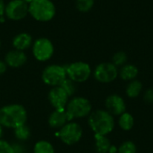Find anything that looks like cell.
I'll use <instances>...</instances> for the list:
<instances>
[{"label": "cell", "mask_w": 153, "mask_h": 153, "mask_svg": "<svg viewBox=\"0 0 153 153\" xmlns=\"http://www.w3.org/2000/svg\"><path fill=\"white\" fill-rule=\"evenodd\" d=\"M60 86L66 91V93L69 95L70 98L75 96V93L77 91V83H75L74 82L66 78Z\"/></svg>", "instance_id": "23"}, {"label": "cell", "mask_w": 153, "mask_h": 153, "mask_svg": "<svg viewBox=\"0 0 153 153\" xmlns=\"http://www.w3.org/2000/svg\"><path fill=\"white\" fill-rule=\"evenodd\" d=\"M22 153H30V152H29L27 151V152H22Z\"/></svg>", "instance_id": "34"}, {"label": "cell", "mask_w": 153, "mask_h": 153, "mask_svg": "<svg viewBox=\"0 0 153 153\" xmlns=\"http://www.w3.org/2000/svg\"><path fill=\"white\" fill-rule=\"evenodd\" d=\"M88 125L94 134L108 135L115 128V119L106 109H96L88 117Z\"/></svg>", "instance_id": "2"}, {"label": "cell", "mask_w": 153, "mask_h": 153, "mask_svg": "<svg viewBox=\"0 0 153 153\" xmlns=\"http://www.w3.org/2000/svg\"><path fill=\"white\" fill-rule=\"evenodd\" d=\"M127 62V55L124 51H118L114 54L112 57V64L117 67H121L125 65Z\"/></svg>", "instance_id": "24"}, {"label": "cell", "mask_w": 153, "mask_h": 153, "mask_svg": "<svg viewBox=\"0 0 153 153\" xmlns=\"http://www.w3.org/2000/svg\"><path fill=\"white\" fill-rule=\"evenodd\" d=\"M33 40L32 36L29 32L21 31L13 36L12 39V47L14 49L26 52L31 48Z\"/></svg>", "instance_id": "15"}, {"label": "cell", "mask_w": 153, "mask_h": 153, "mask_svg": "<svg viewBox=\"0 0 153 153\" xmlns=\"http://www.w3.org/2000/svg\"><path fill=\"white\" fill-rule=\"evenodd\" d=\"M8 70V66L4 61V59H0V77L5 74V73Z\"/></svg>", "instance_id": "29"}, {"label": "cell", "mask_w": 153, "mask_h": 153, "mask_svg": "<svg viewBox=\"0 0 153 153\" xmlns=\"http://www.w3.org/2000/svg\"><path fill=\"white\" fill-rule=\"evenodd\" d=\"M1 48H2V39L0 38V49H1Z\"/></svg>", "instance_id": "33"}, {"label": "cell", "mask_w": 153, "mask_h": 153, "mask_svg": "<svg viewBox=\"0 0 153 153\" xmlns=\"http://www.w3.org/2000/svg\"><path fill=\"white\" fill-rule=\"evenodd\" d=\"M4 128L0 125V139H3V136H4Z\"/></svg>", "instance_id": "31"}, {"label": "cell", "mask_w": 153, "mask_h": 153, "mask_svg": "<svg viewBox=\"0 0 153 153\" xmlns=\"http://www.w3.org/2000/svg\"><path fill=\"white\" fill-rule=\"evenodd\" d=\"M118 125L119 127L124 130V131H130L134 126V117L128 113V112H125L122 115L119 116V119H118Z\"/></svg>", "instance_id": "21"}, {"label": "cell", "mask_w": 153, "mask_h": 153, "mask_svg": "<svg viewBox=\"0 0 153 153\" xmlns=\"http://www.w3.org/2000/svg\"><path fill=\"white\" fill-rule=\"evenodd\" d=\"M143 91V83L139 80H133L131 81L126 89V93L128 98L135 99L137 98Z\"/></svg>", "instance_id": "20"}, {"label": "cell", "mask_w": 153, "mask_h": 153, "mask_svg": "<svg viewBox=\"0 0 153 153\" xmlns=\"http://www.w3.org/2000/svg\"><path fill=\"white\" fill-rule=\"evenodd\" d=\"M67 122H69L65 109H53L48 117V126L56 131L62 128Z\"/></svg>", "instance_id": "14"}, {"label": "cell", "mask_w": 153, "mask_h": 153, "mask_svg": "<svg viewBox=\"0 0 153 153\" xmlns=\"http://www.w3.org/2000/svg\"><path fill=\"white\" fill-rule=\"evenodd\" d=\"M94 142H95V151L97 153H108L112 143L108 137V135H100L94 134Z\"/></svg>", "instance_id": "17"}, {"label": "cell", "mask_w": 153, "mask_h": 153, "mask_svg": "<svg viewBox=\"0 0 153 153\" xmlns=\"http://www.w3.org/2000/svg\"><path fill=\"white\" fill-rule=\"evenodd\" d=\"M95 4V0H75V7L80 13L90 12Z\"/></svg>", "instance_id": "22"}, {"label": "cell", "mask_w": 153, "mask_h": 153, "mask_svg": "<svg viewBox=\"0 0 153 153\" xmlns=\"http://www.w3.org/2000/svg\"><path fill=\"white\" fill-rule=\"evenodd\" d=\"M0 107H1V106H0Z\"/></svg>", "instance_id": "35"}, {"label": "cell", "mask_w": 153, "mask_h": 153, "mask_svg": "<svg viewBox=\"0 0 153 153\" xmlns=\"http://www.w3.org/2000/svg\"><path fill=\"white\" fill-rule=\"evenodd\" d=\"M94 79L100 83H110L118 76V69L111 62L99 64L93 70Z\"/></svg>", "instance_id": "10"}, {"label": "cell", "mask_w": 153, "mask_h": 153, "mask_svg": "<svg viewBox=\"0 0 153 153\" xmlns=\"http://www.w3.org/2000/svg\"><path fill=\"white\" fill-rule=\"evenodd\" d=\"M31 153H56V148L50 141L41 139L33 144Z\"/></svg>", "instance_id": "19"}, {"label": "cell", "mask_w": 153, "mask_h": 153, "mask_svg": "<svg viewBox=\"0 0 153 153\" xmlns=\"http://www.w3.org/2000/svg\"><path fill=\"white\" fill-rule=\"evenodd\" d=\"M42 82L49 88L60 86L67 78L65 66L60 64L47 65L40 75Z\"/></svg>", "instance_id": "6"}, {"label": "cell", "mask_w": 153, "mask_h": 153, "mask_svg": "<svg viewBox=\"0 0 153 153\" xmlns=\"http://www.w3.org/2000/svg\"><path fill=\"white\" fill-rule=\"evenodd\" d=\"M14 153H22L24 152H27V147H26V143H20L17 141L14 142H11Z\"/></svg>", "instance_id": "27"}, {"label": "cell", "mask_w": 153, "mask_h": 153, "mask_svg": "<svg viewBox=\"0 0 153 153\" xmlns=\"http://www.w3.org/2000/svg\"><path fill=\"white\" fill-rule=\"evenodd\" d=\"M13 138L15 141L26 143L31 137V130L28 124L21 126L13 130Z\"/></svg>", "instance_id": "18"}, {"label": "cell", "mask_w": 153, "mask_h": 153, "mask_svg": "<svg viewBox=\"0 0 153 153\" xmlns=\"http://www.w3.org/2000/svg\"><path fill=\"white\" fill-rule=\"evenodd\" d=\"M47 98L53 109H65L67 102L70 99L69 95L61 86L50 88Z\"/></svg>", "instance_id": "11"}, {"label": "cell", "mask_w": 153, "mask_h": 153, "mask_svg": "<svg viewBox=\"0 0 153 153\" xmlns=\"http://www.w3.org/2000/svg\"><path fill=\"white\" fill-rule=\"evenodd\" d=\"M56 14V6L52 0H34L29 4V15L39 22H48Z\"/></svg>", "instance_id": "4"}, {"label": "cell", "mask_w": 153, "mask_h": 153, "mask_svg": "<svg viewBox=\"0 0 153 153\" xmlns=\"http://www.w3.org/2000/svg\"><path fill=\"white\" fill-rule=\"evenodd\" d=\"M28 111L19 103H10L0 107V125L8 130H13L27 124Z\"/></svg>", "instance_id": "1"}, {"label": "cell", "mask_w": 153, "mask_h": 153, "mask_svg": "<svg viewBox=\"0 0 153 153\" xmlns=\"http://www.w3.org/2000/svg\"><path fill=\"white\" fill-rule=\"evenodd\" d=\"M105 108L112 116H120L126 112V104L121 96L117 94H111L105 100Z\"/></svg>", "instance_id": "13"}, {"label": "cell", "mask_w": 153, "mask_h": 153, "mask_svg": "<svg viewBox=\"0 0 153 153\" xmlns=\"http://www.w3.org/2000/svg\"><path fill=\"white\" fill-rule=\"evenodd\" d=\"M143 100L148 103V104H152L153 103V88L148 89L144 95H143Z\"/></svg>", "instance_id": "28"}, {"label": "cell", "mask_w": 153, "mask_h": 153, "mask_svg": "<svg viewBox=\"0 0 153 153\" xmlns=\"http://www.w3.org/2000/svg\"><path fill=\"white\" fill-rule=\"evenodd\" d=\"M56 136L64 145L74 146L82 139L83 128L77 121H69L56 131Z\"/></svg>", "instance_id": "5"}, {"label": "cell", "mask_w": 153, "mask_h": 153, "mask_svg": "<svg viewBox=\"0 0 153 153\" xmlns=\"http://www.w3.org/2000/svg\"><path fill=\"white\" fill-rule=\"evenodd\" d=\"M4 61L7 65L8 68L18 69L26 65L28 62V56L24 51L12 48L5 53Z\"/></svg>", "instance_id": "12"}, {"label": "cell", "mask_w": 153, "mask_h": 153, "mask_svg": "<svg viewBox=\"0 0 153 153\" xmlns=\"http://www.w3.org/2000/svg\"><path fill=\"white\" fill-rule=\"evenodd\" d=\"M137 147L134 143L131 141L124 142L117 149V153H136Z\"/></svg>", "instance_id": "25"}, {"label": "cell", "mask_w": 153, "mask_h": 153, "mask_svg": "<svg viewBox=\"0 0 153 153\" xmlns=\"http://www.w3.org/2000/svg\"><path fill=\"white\" fill-rule=\"evenodd\" d=\"M0 153H14L12 143L4 139H0Z\"/></svg>", "instance_id": "26"}, {"label": "cell", "mask_w": 153, "mask_h": 153, "mask_svg": "<svg viewBox=\"0 0 153 153\" xmlns=\"http://www.w3.org/2000/svg\"><path fill=\"white\" fill-rule=\"evenodd\" d=\"M23 1H24V2H25L26 4H30V3H32V2H33L34 0H23Z\"/></svg>", "instance_id": "32"}, {"label": "cell", "mask_w": 153, "mask_h": 153, "mask_svg": "<svg viewBox=\"0 0 153 153\" xmlns=\"http://www.w3.org/2000/svg\"><path fill=\"white\" fill-rule=\"evenodd\" d=\"M65 112L69 121H76L88 117L92 112V104L85 97H71L65 107Z\"/></svg>", "instance_id": "3"}, {"label": "cell", "mask_w": 153, "mask_h": 153, "mask_svg": "<svg viewBox=\"0 0 153 153\" xmlns=\"http://www.w3.org/2000/svg\"><path fill=\"white\" fill-rule=\"evenodd\" d=\"M65 66L67 78L75 83H83L87 82L92 74L91 65L83 61L72 62Z\"/></svg>", "instance_id": "8"}, {"label": "cell", "mask_w": 153, "mask_h": 153, "mask_svg": "<svg viewBox=\"0 0 153 153\" xmlns=\"http://www.w3.org/2000/svg\"><path fill=\"white\" fill-rule=\"evenodd\" d=\"M33 58L39 63L48 62L55 54V46L47 37H39L33 40L30 48Z\"/></svg>", "instance_id": "7"}, {"label": "cell", "mask_w": 153, "mask_h": 153, "mask_svg": "<svg viewBox=\"0 0 153 153\" xmlns=\"http://www.w3.org/2000/svg\"><path fill=\"white\" fill-rule=\"evenodd\" d=\"M5 4H6V3L4 2V0H0V17L4 16Z\"/></svg>", "instance_id": "30"}, {"label": "cell", "mask_w": 153, "mask_h": 153, "mask_svg": "<svg viewBox=\"0 0 153 153\" xmlns=\"http://www.w3.org/2000/svg\"><path fill=\"white\" fill-rule=\"evenodd\" d=\"M29 15V4L23 0H9L5 4L4 16L13 22H19Z\"/></svg>", "instance_id": "9"}, {"label": "cell", "mask_w": 153, "mask_h": 153, "mask_svg": "<svg viewBox=\"0 0 153 153\" xmlns=\"http://www.w3.org/2000/svg\"><path fill=\"white\" fill-rule=\"evenodd\" d=\"M139 74V69L136 65L132 64H126L125 65L121 66L120 70L118 71V75L123 81L131 82L135 80V78Z\"/></svg>", "instance_id": "16"}]
</instances>
